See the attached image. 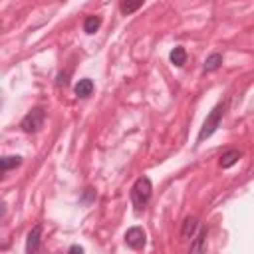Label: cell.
Segmentation results:
<instances>
[{
    "label": "cell",
    "instance_id": "obj_1",
    "mask_svg": "<svg viewBox=\"0 0 254 254\" xmlns=\"http://www.w3.org/2000/svg\"><path fill=\"white\" fill-rule=\"evenodd\" d=\"M151 193H153V187H151V181L147 177H139L135 181V185L131 187V203L137 210L145 208V205L149 203L151 199Z\"/></svg>",
    "mask_w": 254,
    "mask_h": 254
},
{
    "label": "cell",
    "instance_id": "obj_2",
    "mask_svg": "<svg viewBox=\"0 0 254 254\" xmlns=\"http://www.w3.org/2000/svg\"><path fill=\"white\" fill-rule=\"evenodd\" d=\"M224 110H226V103H219L217 108L210 111V115L206 117V121L203 123V129L199 133V141H205L206 137H210L217 129H219V125L222 121V115H224Z\"/></svg>",
    "mask_w": 254,
    "mask_h": 254
},
{
    "label": "cell",
    "instance_id": "obj_3",
    "mask_svg": "<svg viewBox=\"0 0 254 254\" xmlns=\"http://www.w3.org/2000/svg\"><path fill=\"white\" fill-rule=\"evenodd\" d=\"M44 117H46V115H44V110H42V108H34V110L22 119V125H20V127H22L26 133H34V131L40 129L42 125H44Z\"/></svg>",
    "mask_w": 254,
    "mask_h": 254
},
{
    "label": "cell",
    "instance_id": "obj_4",
    "mask_svg": "<svg viewBox=\"0 0 254 254\" xmlns=\"http://www.w3.org/2000/svg\"><path fill=\"white\" fill-rule=\"evenodd\" d=\"M145 240H147L145 230L139 228V226H133V228H129V230L125 232V242H127V246H131V248H135V250L143 248V246H145Z\"/></svg>",
    "mask_w": 254,
    "mask_h": 254
},
{
    "label": "cell",
    "instance_id": "obj_5",
    "mask_svg": "<svg viewBox=\"0 0 254 254\" xmlns=\"http://www.w3.org/2000/svg\"><path fill=\"white\" fill-rule=\"evenodd\" d=\"M197 226H199V221H197V217H187V219H185V222H183V230H181V237H183L185 240L193 238V235H195Z\"/></svg>",
    "mask_w": 254,
    "mask_h": 254
},
{
    "label": "cell",
    "instance_id": "obj_6",
    "mask_svg": "<svg viewBox=\"0 0 254 254\" xmlns=\"http://www.w3.org/2000/svg\"><path fill=\"white\" fill-rule=\"evenodd\" d=\"M92 92H94V81H92V79L83 78V79H79V81L76 83V95L88 97V95H92Z\"/></svg>",
    "mask_w": 254,
    "mask_h": 254
},
{
    "label": "cell",
    "instance_id": "obj_7",
    "mask_svg": "<svg viewBox=\"0 0 254 254\" xmlns=\"http://www.w3.org/2000/svg\"><path fill=\"white\" fill-rule=\"evenodd\" d=\"M40 235H42V226H34L30 230V235H28V244H26V250L28 252H36L38 246H40Z\"/></svg>",
    "mask_w": 254,
    "mask_h": 254
},
{
    "label": "cell",
    "instance_id": "obj_8",
    "mask_svg": "<svg viewBox=\"0 0 254 254\" xmlns=\"http://www.w3.org/2000/svg\"><path fill=\"white\" fill-rule=\"evenodd\" d=\"M221 64H222V56H221V54H210V56L205 60L203 70H205V72H215V70L221 68Z\"/></svg>",
    "mask_w": 254,
    "mask_h": 254
},
{
    "label": "cell",
    "instance_id": "obj_9",
    "mask_svg": "<svg viewBox=\"0 0 254 254\" xmlns=\"http://www.w3.org/2000/svg\"><path fill=\"white\" fill-rule=\"evenodd\" d=\"M238 159H240V151H237V149L226 151V153L221 157V167H222V169H228V167L235 165Z\"/></svg>",
    "mask_w": 254,
    "mask_h": 254
},
{
    "label": "cell",
    "instance_id": "obj_10",
    "mask_svg": "<svg viewBox=\"0 0 254 254\" xmlns=\"http://www.w3.org/2000/svg\"><path fill=\"white\" fill-rule=\"evenodd\" d=\"M18 165H20V157H2L0 159V179H2V175L6 171H10V169H14Z\"/></svg>",
    "mask_w": 254,
    "mask_h": 254
},
{
    "label": "cell",
    "instance_id": "obj_11",
    "mask_svg": "<svg viewBox=\"0 0 254 254\" xmlns=\"http://www.w3.org/2000/svg\"><path fill=\"white\" fill-rule=\"evenodd\" d=\"M143 2H145V0H123V2H121V12L123 14H131V12L139 10L143 6Z\"/></svg>",
    "mask_w": 254,
    "mask_h": 254
},
{
    "label": "cell",
    "instance_id": "obj_12",
    "mask_svg": "<svg viewBox=\"0 0 254 254\" xmlns=\"http://www.w3.org/2000/svg\"><path fill=\"white\" fill-rule=\"evenodd\" d=\"M205 240H206V228H201L195 242L190 244V252H203L205 250Z\"/></svg>",
    "mask_w": 254,
    "mask_h": 254
},
{
    "label": "cell",
    "instance_id": "obj_13",
    "mask_svg": "<svg viewBox=\"0 0 254 254\" xmlns=\"http://www.w3.org/2000/svg\"><path fill=\"white\" fill-rule=\"evenodd\" d=\"M99 26H101V18L99 16H88L86 22H83V30H86L88 34H94Z\"/></svg>",
    "mask_w": 254,
    "mask_h": 254
},
{
    "label": "cell",
    "instance_id": "obj_14",
    "mask_svg": "<svg viewBox=\"0 0 254 254\" xmlns=\"http://www.w3.org/2000/svg\"><path fill=\"white\" fill-rule=\"evenodd\" d=\"M185 60H187V52H185V48H181V46L173 48V52H171V62L175 64V66H183Z\"/></svg>",
    "mask_w": 254,
    "mask_h": 254
},
{
    "label": "cell",
    "instance_id": "obj_15",
    "mask_svg": "<svg viewBox=\"0 0 254 254\" xmlns=\"http://www.w3.org/2000/svg\"><path fill=\"white\" fill-rule=\"evenodd\" d=\"M70 252H79V254H81V252H83V248H81V246H72V248H70Z\"/></svg>",
    "mask_w": 254,
    "mask_h": 254
}]
</instances>
